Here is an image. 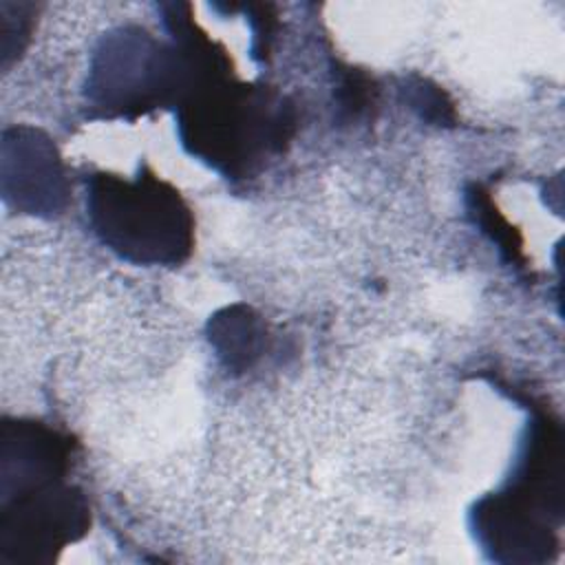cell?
Segmentation results:
<instances>
[{
    "label": "cell",
    "instance_id": "cell-6",
    "mask_svg": "<svg viewBox=\"0 0 565 565\" xmlns=\"http://www.w3.org/2000/svg\"><path fill=\"white\" fill-rule=\"evenodd\" d=\"M207 342L218 362L232 371L243 373L263 355L267 331L260 316L247 305H227L210 316Z\"/></svg>",
    "mask_w": 565,
    "mask_h": 565
},
{
    "label": "cell",
    "instance_id": "cell-7",
    "mask_svg": "<svg viewBox=\"0 0 565 565\" xmlns=\"http://www.w3.org/2000/svg\"><path fill=\"white\" fill-rule=\"evenodd\" d=\"M466 207H468V214L470 218L475 221V225L481 227V232L492 241L497 243L501 256L514 265V267H525V258H523V252H521V236L516 234V230L501 216V212L497 210V205L492 203L490 194L472 183L468 190H466Z\"/></svg>",
    "mask_w": 565,
    "mask_h": 565
},
{
    "label": "cell",
    "instance_id": "cell-5",
    "mask_svg": "<svg viewBox=\"0 0 565 565\" xmlns=\"http://www.w3.org/2000/svg\"><path fill=\"white\" fill-rule=\"evenodd\" d=\"M2 196L20 214L55 218L64 214L71 183L57 146L38 128L2 132Z\"/></svg>",
    "mask_w": 565,
    "mask_h": 565
},
{
    "label": "cell",
    "instance_id": "cell-4",
    "mask_svg": "<svg viewBox=\"0 0 565 565\" xmlns=\"http://www.w3.org/2000/svg\"><path fill=\"white\" fill-rule=\"evenodd\" d=\"M68 470L62 463L0 468V558L4 563H53L66 545L88 532L90 508L84 492L66 481Z\"/></svg>",
    "mask_w": 565,
    "mask_h": 565
},
{
    "label": "cell",
    "instance_id": "cell-8",
    "mask_svg": "<svg viewBox=\"0 0 565 565\" xmlns=\"http://www.w3.org/2000/svg\"><path fill=\"white\" fill-rule=\"evenodd\" d=\"M402 97L408 104L411 110L417 113L419 119H424L430 126H455L457 115H455V104L446 95L441 86L435 82L419 77V75H408L402 82Z\"/></svg>",
    "mask_w": 565,
    "mask_h": 565
},
{
    "label": "cell",
    "instance_id": "cell-2",
    "mask_svg": "<svg viewBox=\"0 0 565 565\" xmlns=\"http://www.w3.org/2000/svg\"><path fill=\"white\" fill-rule=\"evenodd\" d=\"M174 113L183 150L230 181L252 179L291 143L298 124L287 97L234 75L199 88Z\"/></svg>",
    "mask_w": 565,
    "mask_h": 565
},
{
    "label": "cell",
    "instance_id": "cell-1",
    "mask_svg": "<svg viewBox=\"0 0 565 565\" xmlns=\"http://www.w3.org/2000/svg\"><path fill=\"white\" fill-rule=\"evenodd\" d=\"M170 42L137 24L106 31L93 49L84 97L99 119L135 121L179 108L199 88L234 75L232 57L194 20L190 4H161Z\"/></svg>",
    "mask_w": 565,
    "mask_h": 565
},
{
    "label": "cell",
    "instance_id": "cell-9",
    "mask_svg": "<svg viewBox=\"0 0 565 565\" xmlns=\"http://www.w3.org/2000/svg\"><path fill=\"white\" fill-rule=\"evenodd\" d=\"M333 95L338 106V119L351 124L366 115L371 106H375L377 88L369 75L347 66L338 71V84L333 88Z\"/></svg>",
    "mask_w": 565,
    "mask_h": 565
},
{
    "label": "cell",
    "instance_id": "cell-3",
    "mask_svg": "<svg viewBox=\"0 0 565 565\" xmlns=\"http://www.w3.org/2000/svg\"><path fill=\"white\" fill-rule=\"evenodd\" d=\"M86 216L97 241L132 265L174 267L194 249L190 205L146 163L135 177L88 174Z\"/></svg>",
    "mask_w": 565,
    "mask_h": 565
},
{
    "label": "cell",
    "instance_id": "cell-10",
    "mask_svg": "<svg viewBox=\"0 0 565 565\" xmlns=\"http://www.w3.org/2000/svg\"><path fill=\"white\" fill-rule=\"evenodd\" d=\"M249 24H252V55L260 62L269 53L271 40H274V7L271 4H249Z\"/></svg>",
    "mask_w": 565,
    "mask_h": 565
}]
</instances>
